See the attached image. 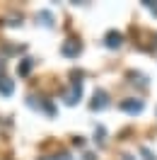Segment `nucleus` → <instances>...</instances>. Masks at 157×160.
I'll use <instances>...</instances> for the list:
<instances>
[{
	"mask_svg": "<svg viewBox=\"0 0 157 160\" xmlns=\"http://www.w3.org/2000/svg\"><path fill=\"white\" fill-rule=\"evenodd\" d=\"M143 155H145V160H155V158H152V153H150L147 148H143Z\"/></svg>",
	"mask_w": 157,
	"mask_h": 160,
	"instance_id": "nucleus-10",
	"label": "nucleus"
},
{
	"mask_svg": "<svg viewBox=\"0 0 157 160\" xmlns=\"http://www.w3.org/2000/svg\"><path fill=\"white\" fill-rule=\"evenodd\" d=\"M31 66H34V61H31V58H24V61H22V66H20V75H27V73L31 70Z\"/></svg>",
	"mask_w": 157,
	"mask_h": 160,
	"instance_id": "nucleus-7",
	"label": "nucleus"
},
{
	"mask_svg": "<svg viewBox=\"0 0 157 160\" xmlns=\"http://www.w3.org/2000/svg\"><path fill=\"white\" fill-rule=\"evenodd\" d=\"M94 112H99V109H104V107H109V97H107V92L104 90H97L94 92V100H92V104H89Z\"/></svg>",
	"mask_w": 157,
	"mask_h": 160,
	"instance_id": "nucleus-3",
	"label": "nucleus"
},
{
	"mask_svg": "<svg viewBox=\"0 0 157 160\" xmlns=\"http://www.w3.org/2000/svg\"><path fill=\"white\" fill-rule=\"evenodd\" d=\"M104 44H107V49H118L123 44V34L121 32H109L104 37Z\"/></svg>",
	"mask_w": 157,
	"mask_h": 160,
	"instance_id": "nucleus-4",
	"label": "nucleus"
},
{
	"mask_svg": "<svg viewBox=\"0 0 157 160\" xmlns=\"http://www.w3.org/2000/svg\"><path fill=\"white\" fill-rule=\"evenodd\" d=\"M39 160H70V155L60 153V155H46V158H39Z\"/></svg>",
	"mask_w": 157,
	"mask_h": 160,
	"instance_id": "nucleus-8",
	"label": "nucleus"
},
{
	"mask_svg": "<svg viewBox=\"0 0 157 160\" xmlns=\"http://www.w3.org/2000/svg\"><path fill=\"white\" fill-rule=\"evenodd\" d=\"M60 51H63V56H78L80 51H82V46H80L78 41H65Z\"/></svg>",
	"mask_w": 157,
	"mask_h": 160,
	"instance_id": "nucleus-5",
	"label": "nucleus"
},
{
	"mask_svg": "<svg viewBox=\"0 0 157 160\" xmlns=\"http://www.w3.org/2000/svg\"><path fill=\"white\" fill-rule=\"evenodd\" d=\"M39 17L44 20V24H46V27H51V15H49V12H41Z\"/></svg>",
	"mask_w": 157,
	"mask_h": 160,
	"instance_id": "nucleus-9",
	"label": "nucleus"
},
{
	"mask_svg": "<svg viewBox=\"0 0 157 160\" xmlns=\"http://www.w3.org/2000/svg\"><path fill=\"white\" fill-rule=\"evenodd\" d=\"M80 97H82V85H80V82H73V88L63 95L65 104H75V102H80Z\"/></svg>",
	"mask_w": 157,
	"mask_h": 160,
	"instance_id": "nucleus-1",
	"label": "nucleus"
},
{
	"mask_svg": "<svg viewBox=\"0 0 157 160\" xmlns=\"http://www.w3.org/2000/svg\"><path fill=\"white\" fill-rule=\"evenodd\" d=\"M121 109L123 112H128V114H140L143 112V100H123L121 102Z\"/></svg>",
	"mask_w": 157,
	"mask_h": 160,
	"instance_id": "nucleus-2",
	"label": "nucleus"
},
{
	"mask_svg": "<svg viewBox=\"0 0 157 160\" xmlns=\"http://www.w3.org/2000/svg\"><path fill=\"white\" fill-rule=\"evenodd\" d=\"M123 160H133V158H131V155H123Z\"/></svg>",
	"mask_w": 157,
	"mask_h": 160,
	"instance_id": "nucleus-11",
	"label": "nucleus"
},
{
	"mask_svg": "<svg viewBox=\"0 0 157 160\" xmlns=\"http://www.w3.org/2000/svg\"><path fill=\"white\" fill-rule=\"evenodd\" d=\"M12 90H15V82L10 78H0V95H5V97H10Z\"/></svg>",
	"mask_w": 157,
	"mask_h": 160,
	"instance_id": "nucleus-6",
	"label": "nucleus"
}]
</instances>
